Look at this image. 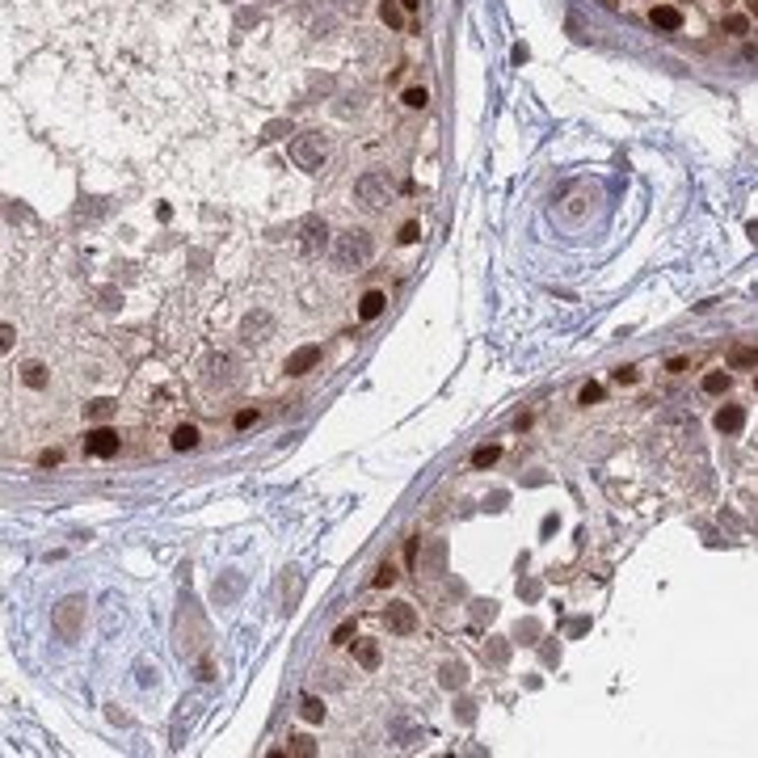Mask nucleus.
<instances>
[{"label":"nucleus","instance_id":"5701e85b","mask_svg":"<svg viewBox=\"0 0 758 758\" xmlns=\"http://www.w3.org/2000/svg\"><path fill=\"white\" fill-rule=\"evenodd\" d=\"M299 712H303V721H324V703H320V699H312V695H308V699H303V703H299Z\"/></svg>","mask_w":758,"mask_h":758},{"label":"nucleus","instance_id":"cd10ccee","mask_svg":"<svg viewBox=\"0 0 758 758\" xmlns=\"http://www.w3.org/2000/svg\"><path fill=\"white\" fill-rule=\"evenodd\" d=\"M350 636H354V619L337 624V632H333V644H350Z\"/></svg>","mask_w":758,"mask_h":758},{"label":"nucleus","instance_id":"39448f33","mask_svg":"<svg viewBox=\"0 0 758 758\" xmlns=\"http://www.w3.org/2000/svg\"><path fill=\"white\" fill-rule=\"evenodd\" d=\"M85 451H89V455H101V459H105V455H118V434H114L110 425H97L93 434L85 439Z\"/></svg>","mask_w":758,"mask_h":758},{"label":"nucleus","instance_id":"6ab92c4d","mask_svg":"<svg viewBox=\"0 0 758 758\" xmlns=\"http://www.w3.org/2000/svg\"><path fill=\"white\" fill-rule=\"evenodd\" d=\"M21 379H26L30 388H46V367L42 362H26L21 367Z\"/></svg>","mask_w":758,"mask_h":758},{"label":"nucleus","instance_id":"f704fd0d","mask_svg":"<svg viewBox=\"0 0 758 758\" xmlns=\"http://www.w3.org/2000/svg\"><path fill=\"white\" fill-rule=\"evenodd\" d=\"M118 303H123V299H118V291H110V287L101 291V308H118Z\"/></svg>","mask_w":758,"mask_h":758},{"label":"nucleus","instance_id":"4c0bfd02","mask_svg":"<svg viewBox=\"0 0 758 758\" xmlns=\"http://www.w3.org/2000/svg\"><path fill=\"white\" fill-rule=\"evenodd\" d=\"M337 5H342V9H354V13H358V9H362V0H337Z\"/></svg>","mask_w":758,"mask_h":758},{"label":"nucleus","instance_id":"423d86ee","mask_svg":"<svg viewBox=\"0 0 758 758\" xmlns=\"http://www.w3.org/2000/svg\"><path fill=\"white\" fill-rule=\"evenodd\" d=\"M384 619H388V628H392V632H396V636H409V632H413V628H417V611H413V607H409V603H392V607H388V615H384Z\"/></svg>","mask_w":758,"mask_h":758},{"label":"nucleus","instance_id":"393cba45","mask_svg":"<svg viewBox=\"0 0 758 758\" xmlns=\"http://www.w3.org/2000/svg\"><path fill=\"white\" fill-rule=\"evenodd\" d=\"M577 400H581V405H594V400H603V384H585V388L577 392Z\"/></svg>","mask_w":758,"mask_h":758},{"label":"nucleus","instance_id":"1a4fd4ad","mask_svg":"<svg viewBox=\"0 0 758 758\" xmlns=\"http://www.w3.org/2000/svg\"><path fill=\"white\" fill-rule=\"evenodd\" d=\"M746 425V409L741 405H721L716 409V430L721 434H737V430Z\"/></svg>","mask_w":758,"mask_h":758},{"label":"nucleus","instance_id":"e433bc0d","mask_svg":"<svg viewBox=\"0 0 758 758\" xmlns=\"http://www.w3.org/2000/svg\"><path fill=\"white\" fill-rule=\"evenodd\" d=\"M472 607H476V611H472L476 619H484V615H493V603H472Z\"/></svg>","mask_w":758,"mask_h":758},{"label":"nucleus","instance_id":"ea45409f","mask_svg":"<svg viewBox=\"0 0 758 758\" xmlns=\"http://www.w3.org/2000/svg\"><path fill=\"white\" fill-rule=\"evenodd\" d=\"M750 240H754V245H758V224H750Z\"/></svg>","mask_w":758,"mask_h":758},{"label":"nucleus","instance_id":"58836bf2","mask_svg":"<svg viewBox=\"0 0 758 758\" xmlns=\"http://www.w3.org/2000/svg\"><path fill=\"white\" fill-rule=\"evenodd\" d=\"M400 5H405V9H421V0H400Z\"/></svg>","mask_w":758,"mask_h":758},{"label":"nucleus","instance_id":"a211bd4d","mask_svg":"<svg viewBox=\"0 0 758 758\" xmlns=\"http://www.w3.org/2000/svg\"><path fill=\"white\" fill-rule=\"evenodd\" d=\"M265 329H270V316H265V312L245 316V342H257V333H265Z\"/></svg>","mask_w":758,"mask_h":758},{"label":"nucleus","instance_id":"f03ea898","mask_svg":"<svg viewBox=\"0 0 758 758\" xmlns=\"http://www.w3.org/2000/svg\"><path fill=\"white\" fill-rule=\"evenodd\" d=\"M291 156H295V165L299 169H320V160H324V135L320 131H303L295 143H291Z\"/></svg>","mask_w":758,"mask_h":758},{"label":"nucleus","instance_id":"9b49d317","mask_svg":"<svg viewBox=\"0 0 758 758\" xmlns=\"http://www.w3.org/2000/svg\"><path fill=\"white\" fill-rule=\"evenodd\" d=\"M729 371H758V350L746 346V342H737L729 350Z\"/></svg>","mask_w":758,"mask_h":758},{"label":"nucleus","instance_id":"37998d69","mask_svg":"<svg viewBox=\"0 0 758 758\" xmlns=\"http://www.w3.org/2000/svg\"><path fill=\"white\" fill-rule=\"evenodd\" d=\"M725 5H729V0H725Z\"/></svg>","mask_w":758,"mask_h":758},{"label":"nucleus","instance_id":"473e14b6","mask_svg":"<svg viewBox=\"0 0 758 758\" xmlns=\"http://www.w3.org/2000/svg\"><path fill=\"white\" fill-rule=\"evenodd\" d=\"M257 421V409H240L236 413V430H245V425H253Z\"/></svg>","mask_w":758,"mask_h":758},{"label":"nucleus","instance_id":"c85d7f7f","mask_svg":"<svg viewBox=\"0 0 758 758\" xmlns=\"http://www.w3.org/2000/svg\"><path fill=\"white\" fill-rule=\"evenodd\" d=\"M283 135H291V123H270L261 139H283Z\"/></svg>","mask_w":758,"mask_h":758},{"label":"nucleus","instance_id":"9d476101","mask_svg":"<svg viewBox=\"0 0 758 758\" xmlns=\"http://www.w3.org/2000/svg\"><path fill=\"white\" fill-rule=\"evenodd\" d=\"M649 21H653L658 30H666V34H674V30H682V9H674V5H653Z\"/></svg>","mask_w":758,"mask_h":758},{"label":"nucleus","instance_id":"ddd939ff","mask_svg":"<svg viewBox=\"0 0 758 758\" xmlns=\"http://www.w3.org/2000/svg\"><path fill=\"white\" fill-rule=\"evenodd\" d=\"M729 384H733V379H729V371H708V375H703V392H708V396H721V392H729Z\"/></svg>","mask_w":758,"mask_h":758},{"label":"nucleus","instance_id":"c9c22d12","mask_svg":"<svg viewBox=\"0 0 758 758\" xmlns=\"http://www.w3.org/2000/svg\"><path fill=\"white\" fill-rule=\"evenodd\" d=\"M60 459H64V455H60V451H42V455H38V464H42V468H55V464H60Z\"/></svg>","mask_w":758,"mask_h":758},{"label":"nucleus","instance_id":"c756f323","mask_svg":"<svg viewBox=\"0 0 758 758\" xmlns=\"http://www.w3.org/2000/svg\"><path fill=\"white\" fill-rule=\"evenodd\" d=\"M413 240H421V228H417V224L409 220V224L400 228V245H413Z\"/></svg>","mask_w":758,"mask_h":758},{"label":"nucleus","instance_id":"f257e3e1","mask_svg":"<svg viewBox=\"0 0 758 758\" xmlns=\"http://www.w3.org/2000/svg\"><path fill=\"white\" fill-rule=\"evenodd\" d=\"M371 253H375V240H371L362 228H350V232H342V236L333 240V261H337L342 270H358V265H367V261H371Z\"/></svg>","mask_w":758,"mask_h":758},{"label":"nucleus","instance_id":"b1692460","mask_svg":"<svg viewBox=\"0 0 758 758\" xmlns=\"http://www.w3.org/2000/svg\"><path fill=\"white\" fill-rule=\"evenodd\" d=\"M725 30H729V34H746V30H750V17H741V13H729V17H725Z\"/></svg>","mask_w":758,"mask_h":758},{"label":"nucleus","instance_id":"20e7f679","mask_svg":"<svg viewBox=\"0 0 758 758\" xmlns=\"http://www.w3.org/2000/svg\"><path fill=\"white\" fill-rule=\"evenodd\" d=\"M80 615H85V599H80V594H72V599H64L60 611H55V628H60L68 640H76V632H80L76 619H80Z\"/></svg>","mask_w":758,"mask_h":758},{"label":"nucleus","instance_id":"a19ab883","mask_svg":"<svg viewBox=\"0 0 758 758\" xmlns=\"http://www.w3.org/2000/svg\"><path fill=\"white\" fill-rule=\"evenodd\" d=\"M750 17H758V0H750Z\"/></svg>","mask_w":758,"mask_h":758},{"label":"nucleus","instance_id":"4be33fe9","mask_svg":"<svg viewBox=\"0 0 758 758\" xmlns=\"http://www.w3.org/2000/svg\"><path fill=\"white\" fill-rule=\"evenodd\" d=\"M114 409H118L114 400H105V396H101V400H93V405H89V417H93V421H105V417H114Z\"/></svg>","mask_w":758,"mask_h":758},{"label":"nucleus","instance_id":"2f4dec72","mask_svg":"<svg viewBox=\"0 0 758 758\" xmlns=\"http://www.w3.org/2000/svg\"><path fill=\"white\" fill-rule=\"evenodd\" d=\"M611 379H615V384H636V367H619Z\"/></svg>","mask_w":758,"mask_h":758},{"label":"nucleus","instance_id":"aec40b11","mask_svg":"<svg viewBox=\"0 0 758 758\" xmlns=\"http://www.w3.org/2000/svg\"><path fill=\"white\" fill-rule=\"evenodd\" d=\"M497 455H502V447H493V443L489 447H476L472 451V468H489V464H497Z\"/></svg>","mask_w":758,"mask_h":758},{"label":"nucleus","instance_id":"f3484780","mask_svg":"<svg viewBox=\"0 0 758 758\" xmlns=\"http://www.w3.org/2000/svg\"><path fill=\"white\" fill-rule=\"evenodd\" d=\"M464 682H468V670H464L459 662H447V666H443V687L455 691V687H464Z\"/></svg>","mask_w":758,"mask_h":758},{"label":"nucleus","instance_id":"2eb2a0df","mask_svg":"<svg viewBox=\"0 0 758 758\" xmlns=\"http://www.w3.org/2000/svg\"><path fill=\"white\" fill-rule=\"evenodd\" d=\"M198 447V430L194 425H177L173 430V451H194Z\"/></svg>","mask_w":758,"mask_h":758},{"label":"nucleus","instance_id":"bb28decb","mask_svg":"<svg viewBox=\"0 0 758 758\" xmlns=\"http://www.w3.org/2000/svg\"><path fill=\"white\" fill-rule=\"evenodd\" d=\"M484 658H493V662H506V658H510V649H506V640H493L489 649H484Z\"/></svg>","mask_w":758,"mask_h":758},{"label":"nucleus","instance_id":"7ed1b4c3","mask_svg":"<svg viewBox=\"0 0 758 758\" xmlns=\"http://www.w3.org/2000/svg\"><path fill=\"white\" fill-rule=\"evenodd\" d=\"M354 194H358L362 206H384V202L392 198V186H388L384 173H362V177L354 182Z\"/></svg>","mask_w":758,"mask_h":758},{"label":"nucleus","instance_id":"a878e982","mask_svg":"<svg viewBox=\"0 0 758 758\" xmlns=\"http://www.w3.org/2000/svg\"><path fill=\"white\" fill-rule=\"evenodd\" d=\"M425 101H430V97H425V89H405V105H409V110H421Z\"/></svg>","mask_w":758,"mask_h":758},{"label":"nucleus","instance_id":"0eeeda50","mask_svg":"<svg viewBox=\"0 0 758 758\" xmlns=\"http://www.w3.org/2000/svg\"><path fill=\"white\" fill-rule=\"evenodd\" d=\"M299 232H303V249H308V253H316V249L329 245V228H324V220H316V215H308Z\"/></svg>","mask_w":758,"mask_h":758},{"label":"nucleus","instance_id":"7c9ffc66","mask_svg":"<svg viewBox=\"0 0 758 758\" xmlns=\"http://www.w3.org/2000/svg\"><path fill=\"white\" fill-rule=\"evenodd\" d=\"M392 581H396V569H392V565H384V569L375 573V585H379V590H384V585H392Z\"/></svg>","mask_w":758,"mask_h":758},{"label":"nucleus","instance_id":"4468645a","mask_svg":"<svg viewBox=\"0 0 758 758\" xmlns=\"http://www.w3.org/2000/svg\"><path fill=\"white\" fill-rule=\"evenodd\" d=\"M443 561H447V548H443V539H439V544H430V552L421 561V573H443Z\"/></svg>","mask_w":758,"mask_h":758},{"label":"nucleus","instance_id":"dca6fc26","mask_svg":"<svg viewBox=\"0 0 758 758\" xmlns=\"http://www.w3.org/2000/svg\"><path fill=\"white\" fill-rule=\"evenodd\" d=\"M354 658H358L362 670H375V666H379V644H375V640H362V644L354 649Z\"/></svg>","mask_w":758,"mask_h":758},{"label":"nucleus","instance_id":"72a5a7b5","mask_svg":"<svg viewBox=\"0 0 758 758\" xmlns=\"http://www.w3.org/2000/svg\"><path fill=\"white\" fill-rule=\"evenodd\" d=\"M291 754H303V758H308V754H316V746H312V741H308V737H295V746H291Z\"/></svg>","mask_w":758,"mask_h":758},{"label":"nucleus","instance_id":"79ce46f5","mask_svg":"<svg viewBox=\"0 0 758 758\" xmlns=\"http://www.w3.org/2000/svg\"><path fill=\"white\" fill-rule=\"evenodd\" d=\"M754 388H758V375H754Z\"/></svg>","mask_w":758,"mask_h":758},{"label":"nucleus","instance_id":"6e6552de","mask_svg":"<svg viewBox=\"0 0 758 758\" xmlns=\"http://www.w3.org/2000/svg\"><path fill=\"white\" fill-rule=\"evenodd\" d=\"M316 362H320V346H299V350L287 358V375H308Z\"/></svg>","mask_w":758,"mask_h":758},{"label":"nucleus","instance_id":"412c9836","mask_svg":"<svg viewBox=\"0 0 758 758\" xmlns=\"http://www.w3.org/2000/svg\"><path fill=\"white\" fill-rule=\"evenodd\" d=\"M379 17H384L388 26H400V21H405V5H396V0H384V9H379Z\"/></svg>","mask_w":758,"mask_h":758},{"label":"nucleus","instance_id":"f8f14e48","mask_svg":"<svg viewBox=\"0 0 758 758\" xmlns=\"http://www.w3.org/2000/svg\"><path fill=\"white\" fill-rule=\"evenodd\" d=\"M384 303H388V295H384V291H367V295H362V303H358V316H362V320H375L379 312H384Z\"/></svg>","mask_w":758,"mask_h":758}]
</instances>
